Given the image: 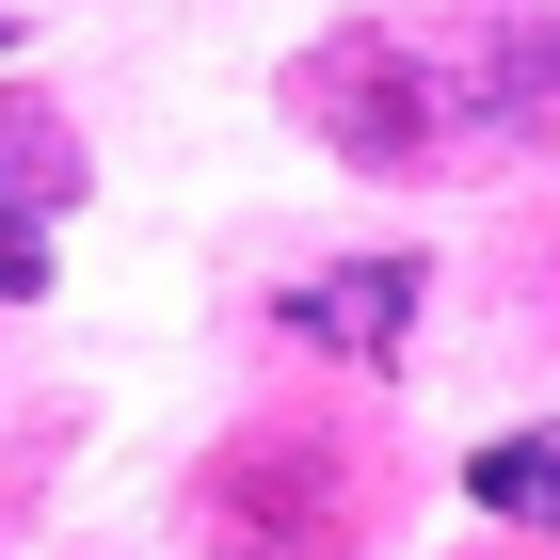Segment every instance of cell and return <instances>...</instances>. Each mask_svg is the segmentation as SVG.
I'll use <instances>...</instances> for the list:
<instances>
[{
  "mask_svg": "<svg viewBox=\"0 0 560 560\" xmlns=\"http://www.w3.org/2000/svg\"><path fill=\"white\" fill-rule=\"evenodd\" d=\"M289 337H320V352H400L417 337V257H352V272H304L289 304H272Z\"/></svg>",
  "mask_w": 560,
  "mask_h": 560,
  "instance_id": "7a4b0ae2",
  "label": "cell"
},
{
  "mask_svg": "<svg viewBox=\"0 0 560 560\" xmlns=\"http://www.w3.org/2000/svg\"><path fill=\"white\" fill-rule=\"evenodd\" d=\"M465 497L513 513V528H560V432H497V448L465 465Z\"/></svg>",
  "mask_w": 560,
  "mask_h": 560,
  "instance_id": "3957f363",
  "label": "cell"
},
{
  "mask_svg": "<svg viewBox=\"0 0 560 560\" xmlns=\"http://www.w3.org/2000/svg\"><path fill=\"white\" fill-rule=\"evenodd\" d=\"M0 48H16V16H0Z\"/></svg>",
  "mask_w": 560,
  "mask_h": 560,
  "instance_id": "8992f818",
  "label": "cell"
},
{
  "mask_svg": "<svg viewBox=\"0 0 560 560\" xmlns=\"http://www.w3.org/2000/svg\"><path fill=\"white\" fill-rule=\"evenodd\" d=\"M65 129H33V113H16V96H0V209H33V192H65Z\"/></svg>",
  "mask_w": 560,
  "mask_h": 560,
  "instance_id": "277c9868",
  "label": "cell"
},
{
  "mask_svg": "<svg viewBox=\"0 0 560 560\" xmlns=\"http://www.w3.org/2000/svg\"><path fill=\"white\" fill-rule=\"evenodd\" d=\"M289 113L352 176H480L560 161V16L545 0H432V16H337L289 65Z\"/></svg>",
  "mask_w": 560,
  "mask_h": 560,
  "instance_id": "6da1fadb",
  "label": "cell"
},
{
  "mask_svg": "<svg viewBox=\"0 0 560 560\" xmlns=\"http://www.w3.org/2000/svg\"><path fill=\"white\" fill-rule=\"evenodd\" d=\"M33 289H48V224L0 209V304H33Z\"/></svg>",
  "mask_w": 560,
  "mask_h": 560,
  "instance_id": "5b68a950",
  "label": "cell"
}]
</instances>
